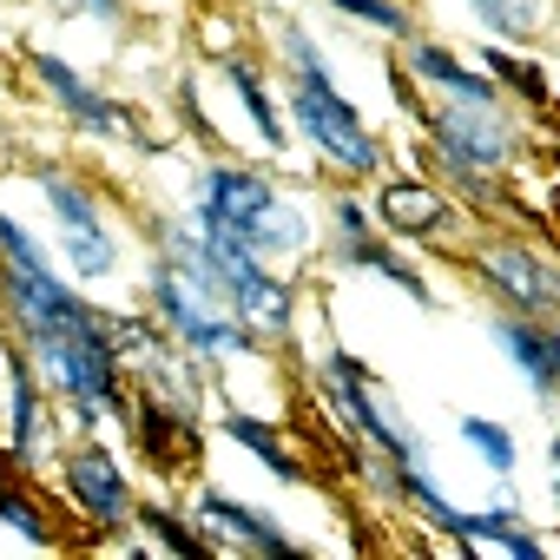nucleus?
Wrapping results in <instances>:
<instances>
[{
	"instance_id": "nucleus-5",
	"label": "nucleus",
	"mask_w": 560,
	"mask_h": 560,
	"mask_svg": "<svg viewBox=\"0 0 560 560\" xmlns=\"http://www.w3.org/2000/svg\"><path fill=\"white\" fill-rule=\"evenodd\" d=\"M60 488H67V508L80 521H93L100 534L126 527L132 508H139L132 501V481H126V468H119V455L106 442H73L67 462H60Z\"/></svg>"
},
{
	"instance_id": "nucleus-17",
	"label": "nucleus",
	"mask_w": 560,
	"mask_h": 560,
	"mask_svg": "<svg viewBox=\"0 0 560 560\" xmlns=\"http://www.w3.org/2000/svg\"><path fill=\"white\" fill-rule=\"evenodd\" d=\"M224 435L244 448V455H257L277 481H304V455L291 448V435L277 429V422H264V416H244V409H231L224 416Z\"/></svg>"
},
{
	"instance_id": "nucleus-24",
	"label": "nucleus",
	"mask_w": 560,
	"mask_h": 560,
	"mask_svg": "<svg viewBox=\"0 0 560 560\" xmlns=\"http://www.w3.org/2000/svg\"><path fill=\"white\" fill-rule=\"evenodd\" d=\"M330 8H337L350 27H376V34H389V40H409V34L422 27L402 0H330Z\"/></svg>"
},
{
	"instance_id": "nucleus-6",
	"label": "nucleus",
	"mask_w": 560,
	"mask_h": 560,
	"mask_svg": "<svg viewBox=\"0 0 560 560\" xmlns=\"http://www.w3.org/2000/svg\"><path fill=\"white\" fill-rule=\"evenodd\" d=\"M284 198L277 191V178L270 172H257V165H205L198 172V185H191V224H218V231H231V237H250L257 231V218Z\"/></svg>"
},
{
	"instance_id": "nucleus-7",
	"label": "nucleus",
	"mask_w": 560,
	"mask_h": 560,
	"mask_svg": "<svg viewBox=\"0 0 560 560\" xmlns=\"http://www.w3.org/2000/svg\"><path fill=\"white\" fill-rule=\"evenodd\" d=\"M429 139H435V159H455V165H508L514 159V126L501 106H475V100H442L435 113H422Z\"/></svg>"
},
{
	"instance_id": "nucleus-19",
	"label": "nucleus",
	"mask_w": 560,
	"mask_h": 560,
	"mask_svg": "<svg viewBox=\"0 0 560 560\" xmlns=\"http://www.w3.org/2000/svg\"><path fill=\"white\" fill-rule=\"evenodd\" d=\"M0 521H8L27 547H60V527H54V514L14 481V455L8 448H0Z\"/></svg>"
},
{
	"instance_id": "nucleus-26",
	"label": "nucleus",
	"mask_w": 560,
	"mask_h": 560,
	"mask_svg": "<svg viewBox=\"0 0 560 560\" xmlns=\"http://www.w3.org/2000/svg\"><path fill=\"white\" fill-rule=\"evenodd\" d=\"M277 47H284V60H291V80H330V60H324V47L298 27V21H284L277 27Z\"/></svg>"
},
{
	"instance_id": "nucleus-27",
	"label": "nucleus",
	"mask_w": 560,
	"mask_h": 560,
	"mask_svg": "<svg viewBox=\"0 0 560 560\" xmlns=\"http://www.w3.org/2000/svg\"><path fill=\"white\" fill-rule=\"evenodd\" d=\"M0 257H8V264H54V257H47V244H40L14 211H0Z\"/></svg>"
},
{
	"instance_id": "nucleus-9",
	"label": "nucleus",
	"mask_w": 560,
	"mask_h": 560,
	"mask_svg": "<svg viewBox=\"0 0 560 560\" xmlns=\"http://www.w3.org/2000/svg\"><path fill=\"white\" fill-rule=\"evenodd\" d=\"M126 422L139 435V455L159 468V475H178L185 462H198V416L165 402L159 389H132L126 396Z\"/></svg>"
},
{
	"instance_id": "nucleus-12",
	"label": "nucleus",
	"mask_w": 560,
	"mask_h": 560,
	"mask_svg": "<svg viewBox=\"0 0 560 560\" xmlns=\"http://www.w3.org/2000/svg\"><path fill=\"white\" fill-rule=\"evenodd\" d=\"M494 343H501V357L527 376V389H534L540 402L560 396V330H547L540 317H514V311H501Z\"/></svg>"
},
{
	"instance_id": "nucleus-21",
	"label": "nucleus",
	"mask_w": 560,
	"mask_h": 560,
	"mask_svg": "<svg viewBox=\"0 0 560 560\" xmlns=\"http://www.w3.org/2000/svg\"><path fill=\"white\" fill-rule=\"evenodd\" d=\"M132 521H139V534H152L165 553H178V560H205V553H218L191 521H178L172 508H159V501H145V508H132Z\"/></svg>"
},
{
	"instance_id": "nucleus-30",
	"label": "nucleus",
	"mask_w": 560,
	"mask_h": 560,
	"mask_svg": "<svg viewBox=\"0 0 560 560\" xmlns=\"http://www.w3.org/2000/svg\"><path fill=\"white\" fill-rule=\"evenodd\" d=\"M553 211H560V191H553Z\"/></svg>"
},
{
	"instance_id": "nucleus-4",
	"label": "nucleus",
	"mask_w": 560,
	"mask_h": 560,
	"mask_svg": "<svg viewBox=\"0 0 560 560\" xmlns=\"http://www.w3.org/2000/svg\"><path fill=\"white\" fill-rule=\"evenodd\" d=\"M475 277L488 284V298L514 317H560V264L540 257L521 237H494L475 250Z\"/></svg>"
},
{
	"instance_id": "nucleus-20",
	"label": "nucleus",
	"mask_w": 560,
	"mask_h": 560,
	"mask_svg": "<svg viewBox=\"0 0 560 560\" xmlns=\"http://www.w3.org/2000/svg\"><path fill=\"white\" fill-rule=\"evenodd\" d=\"M468 540H494L508 560H540V553H547L540 534H534L514 508H481V514H468Z\"/></svg>"
},
{
	"instance_id": "nucleus-16",
	"label": "nucleus",
	"mask_w": 560,
	"mask_h": 560,
	"mask_svg": "<svg viewBox=\"0 0 560 560\" xmlns=\"http://www.w3.org/2000/svg\"><path fill=\"white\" fill-rule=\"evenodd\" d=\"M224 86L237 93V106H244L250 132L264 139V152H291V126H284V113H277L270 80L257 73V60H224Z\"/></svg>"
},
{
	"instance_id": "nucleus-23",
	"label": "nucleus",
	"mask_w": 560,
	"mask_h": 560,
	"mask_svg": "<svg viewBox=\"0 0 560 560\" xmlns=\"http://www.w3.org/2000/svg\"><path fill=\"white\" fill-rule=\"evenodd\" d=\"M462 442H468L494 475H514V468H521V442H514V429H501L494 416H462Z\"/></svg>"
},
{
	"instance_id": "nucleus-22",
	"label": "nucleus",
	"mask_w": 560,
	"mask_h": 560,
	"mask_svg": "<svg viewBox=\"0 0 560 560\" xmlns=\"http://www.w3.org/2000/svg\"><path fill=\"white\" fill-rule=\"evenodd\" d=\"M468 8H475V21H481L488 34H501V40H527V34L547 27V0H468Z\"/></svg>"
},
{
	"instance_id": "nucleus-1",
	"label": "nucleus",
	"mask_w": 560,
	"mask_h": 560,
	"mask_svg": "<svg viewBox=\"0 0 560 560\" xmlns=\"http://www.w3.org/2000/svg\"><path fill=\"white\" fill-rule=\"evenodd\" d=\"M324 396L337 402V416H343V429L357 435V442H376L389 462H416V468H429V448H422V435L396 416V396L350 357V350H330L324 357Z\"/></svg>"
},
{
	"instance_id": "nucleus-3",
	"label": "nucleus",
	"mask_w": 560,
	"mask_h": 560,
	"mask_svg": "<svg viewBox=\"0 0 560 560\" xmlns=\"http://www.w3.org/2000/svg\"><path fill=\"white\" fill-rule=\"evenodd\" d=\"M34 185H40V198H47V211H54V224H60V250H67L73 277H80V284L113 277V270H119V237H113V224H106L100 191H93L86 178H73V172H54V165L34 172Z\"/></svg>"
},
{
	"instance_id": "nucleus-11",
	"label": "nucleus",
	"mask_w": 560,
	"mask_h": 560,
	"mask_svg": "<svg viewBox=\"0 0 560 560\" xmlns=\"http://www.w3.org/2000/svg\"><path fill=\"white\" fill-rule=\"evenodd\" d=\"M376 218H383V231L389 237H448V224H455V198L448 191H435L429 178H389L383 185V198H376Z\"/></svg>"
},
{
	"instance_id": "nucleus-13",
	"label": "nucleus",
	"mask_w": 560,
	"mask_h": 560,
	"mask_svg": "<svg viewBox=\"0 0 560 560\" xmlns=\"http://www.w3.org/2000/svg\"><path fill=\"white\" fill-rule=\"evenodd\" d=\"M402 73H416L422 86H435L442 100H475V106H501V93H494V80L488 73H475L455 47H442V40H402Z\"/></svg>"
},
{
	"instance_id": "nucleus-28",
	"label": "nucleus",
	"mask_w": 560,
	"mask_h": 560,
	"mask_svg": "<svg viewBox=\"0 0 560 560\" xmlns=\"http://www.w3.org/2000/svg\"><path fill=\"white\" fill-rule=\"evenodd\" d=\"M67 14H93V21H106V27H119L126 21V0H60Z\"/></svg>"
},
{
	"instance_id": "nucleus-2",
	"label": "nucleus",
	"mask_w": 560,
	"mask_h": 560,
	"mask_svg": "<svg viewBox=\"0 0 560 560\" xmlns=\"http://www.w3.org/2000/svg\"><path fill=\"white\" fill-rule=\"evenodd\" d=\"M291 126L343 172H383V139L357 113V100L337 93V80H291Z\"/></svg>"
},
{
	"instance_id": "nucleus-18",
	"label": "nucleus",
	"mask_w": 560,
	"mask_h": 560,
	"mask_svg": "<svg viewBox=\"0 0 560 560\" xmlns=\"http://www.w3.org/2000/svg\"><path fill=\"white\" fill-rule=\"evenodd\" d=\"M343 270H376V277H389L396 291H409L416 304H435V291H429V277L402 257V250H389L383 244V231H370V237H357V244H343V250H330Z\"/></svg>"
},
{
	"instance_id": "nucleus-29",
	"label": "nucleus",
	"mask_w": 560,
	"mask_h": 560,
	"mask_svg": "<svg viewBox=\"0 0 560 560\" xmlns=\"http://www.w3.org/2000/svg\"><path fill=\"white\" fill-rule=\"evenodd\" d=\"M553 501H560V435H553Z\"/></svg>"
},
{
	"instance_id": "nucleus-14",
	"label": "nucleus",
	"mask_w": 560,
	"mask_h": 560,
	"mask_svg": "<svg viewBox=\"0 0 560 560\" xmlns=\"http://www.w3.org/2000/svg\"><path fill=\"white\" fill-rule=\"evenodd\" d=\"M191 514L205 521V527H218V534H231L237 547H250V553H270V560H298L304 547L277 527L270 514H257V508H244L237 494H224V488H211V494H198L191 501Z\"/></svg>"
},
{
	"instance_id": "nucleus-15",
	"label": "nucleus",
	"mask_w": 560,
	"mask_h": 560,
	"mask_svg": "<svg viewBox=\"0 0 560 560\" xmlns=\"http://www.w3.org/2000/svg\"><path fill=\"white\" fill-rule=\"evenodd\" d=\"M376 488H389L402 508H416V514H422L429 527H442L448 540H468V514L429 481V468H416V462H383V468H376Z\"/></svg>"
},
{
	"instance_id": "nucleus-25",
	"label": "nucleus",
	"mask_w": 560,
	"mask_h": 560,
	"mask_svg": "<svg viewBox=\"0 0 560 560\" xmlns=\"http://www.w3.org/2000/svg\"><path fill=\"white\" fill-rule=\"evenodd\" d=\"M481 60H488V73H494L508 93H521L527 106H553V86L540 80V67H534V60H521V54H508V47H488Z\"/></svg>"
},
{
	"instance_id": "nucleus-8",
	"label": "nucleus",
	"mask_w": 560,
	"mask_h": 560,
	"mask_svg": "<svg viewBox=\"0 0 560 560\" xmlns=\"http://www.w3.org/2000/svg\"><path fill=\"white\" fill-rule=\"evenodd\" d=\"M27 67H34V80L60 100V113H67L73 126H86V132H100V139H132V145L145 139L139 113H132V106H119V100H106V93H100L93 80H80L60 54H34Z\"/></svg>"
},
{
	"instance_id": "nucleus-10",
	"label": "nucleus",
	"mask_w": 560,
	"mask_h": 560,
	"mask_svg": "<svg viewBox=\"0 0 560 560\" xmlns=\"http://www.w3.org/2000/svg\"><path fill=\"white\" fill-rule=\"evenodd\" d=\"M0 357H8V455H14V468H40L54 448L47 442V389L21 343H0Z\"/></svg>"
}]
</instances>
